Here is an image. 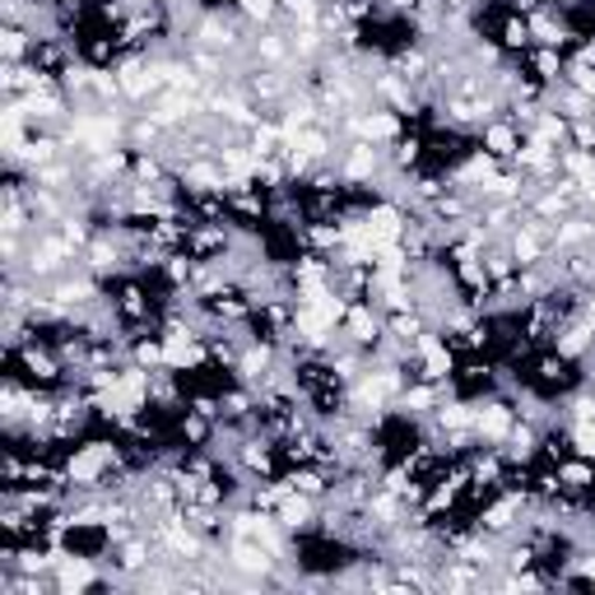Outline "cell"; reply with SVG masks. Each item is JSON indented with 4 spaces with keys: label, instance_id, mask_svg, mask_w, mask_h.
Returning a JSON list of instances; mask_svg holds the SVG:
<instances>
[{
    "label": "cell",
    "instance_id": "7a4b0ae2",
    "mask_svg": "<svg viewBox=\"0 0 595 595\" xmlns=\"http://www.w3.org/2000/svg\"><path fill=\"white\" fill-rule=\"evenodd\" d=\"M522 377L535 386V391H545L549 400H563V396H573L577 386L586 381V373H582V364H577V358L558 354L554 345H549V349H535Z\"/></svg>",
    "mask_w": 595,
    "mask_h": 595
},
{
    "label": "cell",
    "instance_id": "8fae6325",
    "mask_svg": "<svg viewBox=\"0 0 595 595\" xmlns=\"http://www.w3.org/2000/svg\"><path fill=\"white\" fill-rule=\"evenodd\" d=\"M284 484L294 488V494H307V498H317V503H326L330 498V488H335V475L326 470V465H289L284 470Z\"/></svg>",
    "mask_w": 595,
    "mask_h": 595
},
{
    "label": "cell",
    "instance_id": "d6986e66",
    "mask_svg": "<svg viewBox=\"0 0 595 595\" xmlns=\"http://www.w3.org/2000/svg\"><path fill=\"white\" fill-rule=\"evenodd\" d=\"M424 330H428V317L419 313V303L400 307V313H386V335H396V340H405V345H414Z\"/></svg>",
    "mask_w": 595,
    "mask_h": 595
},
{
    "label": "cell",
    "instance_id": "2e32d148",
    "mask_svg": "<svg viewBox=\"0 0 595 595\" xmlns=\"http://www.w3.org/2000/svg\"><path fill=\"white\" fill-rule=\"evenodd\" d=\"M539 433H545V428L516 419L512 433L503 437V456H507V460H539Z\"/></svg>",
    "mask_w": 595,
    "mask_h": 595
},
{
    "label": "cell",
    "instance_id": "52a82bcc",
    "mask_svg": "<svg viewBox=\"0 0 595 595\" xmlns=\"http://www.w3.org/2000/svg\"><path fill=\"white\" fill-rule=\"evenodd\" d=\"M526 23H530V42H535V47H558V51H573V47H577V33L567 29V19H563L554 6L526 14Z\"/></svg>",
    "mask_w": 595,
    "mask_h": 595
},
{
    "label": "cell",
    "instance_id": "5b68a950",
    "mask_svg": "<svg viewBox=\"0 0 595 595\" xmlns=\"http://www.w3.org/2000/svg\"><path fill=\"white\" fill-rule=\"evenodd\" d=\"M488 153H494L498 163H507L512 168V159L522 153V145H526V131L516 126L512 117H498V121H488V126H479V136H475Z\"/></svg>",
    "mask_w": 595,
    "mask_h": 595
},
{
    "label": "cell",
    "instance_id": "6da1fadb",
    "mask_svg": "<svg viewBox=\"0 0 595 595\" xmlns=\"http://www.w3.org/2000/svg\"><path fill=\"white\" fill-rule=\"evenodd\" d=\"M6 377L29 381V386H38V391H61V386L70 381V368H66V358L57 354V345H47L42 335H33L23 349L6 354Z\"/></svg>",
    "mask_w": 595,
    "mask_h": 595
},
{
    "label": "cell",
    "instance_id": "7c38bea8",
    "mask_svg": "<svg viewBox=\"0 0 595 595\" xmlns=\"http://www.w3.org/2000/svg\"><path fill=\"white\" fill-rule=\"evenodd\" d=\"M558 484H563V494H573V498H591L595 494V460L591 456H563L558 460Z\"/></svg>",
    "mask_w": 595,
    "mask_h": 595
},
{
    "label": "cell",
    "instance_id": "7402d4cb",
    "mask_svg": "<svg viewBox=\"0 0 595 595\" xmlns=\"http://www.w3.org/2000/svg\"><path fill=\"white\" fill-rule=\"evenodd\" d=\"M232 10H238L251 29H270V23H279V0H232Z\"/></svg>",
    "mask_w": 595,
    "mask_h": 595
},
{
    "label": "cell",
    "instance_id": "d4e9b609",
    "mask_svg": "<svg viewBox=\"0 0 595 595\" xmlns=\"http://www.w3.org/2000/svg\"><path fill=\"white\" fill-rule=\"evenodd\" d=\"M386 10H396V14H414V6H419V0H381Z\"/></svg>",
    "mask_w": 595,
    "mask_h": 595
},
{
    "label": "cell",
    "instance_id": "4fadbf2b",
    "mask_svg": "<svg viewBox=\"0 0 595 595\" xmlns=\"http://www.w3.org/2000/svg\"><path fill=\"white\" fill-rule=\"evenodd\" d=\"M330 289L345 303H358L373 294V266H335L330 270Z\"/></svg>",
    "mask_w": 595,
    "mask_h": 595
},
{
    "label": "cell",
    "instance_id": "9c48e42d",
    "mask_svg": "<svg viewBox=\"0 0 595 595\" xmlns=\"http://www.w3.org/2000/svg\"><path fill=\"white\" fill-rule=\"evenodd\" d=\"M275 516H279V526L289 530V535H307V530L321 526V503L307 498V494H289V498L275 507Z\"/></svg>",
    "mask_w": 595,
    "mask_h": 595
},
{
    "label": "cell",
    "instance_id": "30bf717a",
    "mask_svg": "<svg viewBox=\"0 0 595 595\" xmlns=\"http://www.w3.org/2000/svg\"><path fill=\"white\" fill-rule=\"evenodd\" d=\"M215 428H219V419H210V414H200V409H191V405L177 414V424H172L177 447H187V452L210 447V443H215Z\"/></svg>",
    "mask_w": 595,
    "mask_h": 595
},
{
    "label": "cell",
    "instance_id": "484cf974",
    "mask_svg": "<svg viewBox=\"0 0 595 595\" xmlns=\"http://www.w3.org/2000/svg\"><path fill=\"white\" fill-rule=\"evenodd\" d=\"M582 317H586V321H591V326H595V289H591V294H586V307H582Z\"/></svg>",
    "mask_w": 595,
    "mask_h": 595
},
{
    "label": "cell",
    "instance_id": "ac0fdd59",
    "mask_svg": "<svg viewBox=\"0 0 595 595\" xmlns=\"http://www.w3.org/2000/svg\"><path fill=\"white\" fill-rule=\"evenodd\" d=\"M38 33L23 23H0V61H29Z\"/></svg>",
    "mask_w": 595,
    "mask_h": 595
},
{
    "label": "cell",
    "instance_id": "5bb4252c",
    "mask_svg": "<svg viewBox=\"0 0 595 595\" xmlns=\"http://www.w3.org/2000/svg\"><path fill=\"white\" fill-rule=\"evenodd\" d=\"M177 177H182L187 191H224L228 187V172H224L219 159H191Z\"/></svg>",
    "mask_w": 595,
    "mask_h": 595
},
{
    "label": "cell",
    "instance_id": "ffe728a7",
    "mask_svg": "<svg viewBox=\"0 0 595 595\" xmlns=\"http://www.w3.org/2000/svg\"><path fill=\"white\" fill-rule=\"evenodd\" d=\"M131 364H140V368H149V373L168 368V364H163V335H159V330L136 335V340H131Z\"/></svg>",
    "mask_w": 595,
    "mask_h": 595
},
{
    "label": "cell",
    "instance_id": "8992f818",
    "mask_svg": "<svg viewBox=\"0 0 595 595\" xmlns=\"http://www.w3.org/2000/svg\"><path fill=\"white\" fill-rule=\"evenodd\" d=\"M516 61H522V70L545 89L567 85V51H558V47H530L526 57H516Z\"/></svg>",
    "mask_w": 595,
    "mask_h": 595
},
{
    "label": "cell",
    "instance_id": "cb8c5ba5",
    "mask_svg": "<svg viewBox=\"0 0 595 595\" xmlns=\"http://www.w3.org/2000/svg\"><path fill=\"white\" fill-rule=\"evenodd\" d=\"M567 85L582 89L595 102V66H573V61H567Z\"/></svg>",
    "mask_w": 595,
    "mask_h": 595
},
{
    "label": "cell",
    "instance_id": "3957f363",
    "mask_svg": "<svg viewBox=\"0 0 595 595\" xmlns=\"http://www.w3.org/2000/svg\"><path fill=\"white\" fill-rule=\"evenodd\" d=\"M340 330H345V340L349 345H358V349H377L381 345V335H386V313L373 303V298H358V303H349L345 307V321H340Z\"/></svg>",
    "mask_w": 595,
    "mask_h": 595
},
{
    "label": "cell",
    "instance_id": "9a60e30c",
    "mask_svg": "<svg viewBox=\"0 0 595 595\" xmlns=\"http://www.w3.org/2000/svg\"><path fill=\"white\" fill-rule=\"evenodd\" d=\"M494 42L507 51V57H526V51L535 47V42H530V23H526V14H516V10L507 6L503 23H498V33H494Z\"/></svg>",
    "mask_w": 595,
    "mask_h": 595
},
{
    "label": "cell",
    "instance_id": "603a6c76",
    "mask_svg": "<svg viewBox=\"0 0 595 595\" xmlns=\"http://www.w3.org/2000/svg\"><path fill=\"white\" fill-rule=\"evenodd\" d=\"M567 149H586V153H595V117H582V121L567 126Z\"/></svg>",
    "mask_w": 595,
    "mask_h": 595
},
{
    "label": "cell",
    "instance_id": "ba28073f",
    "mask_svg": "<svg viewBox=\"0 0 595 595\" xmlns=\"http://www.w3.org/2000/svg\"><path fill=\"white\" fill-rule=\"evenodd\" d=\"M228 242H232V224H191L182 251L191 256V261H219V256L228 251Z\"/></svg>",
    "mask_w": 595,
    "mask_h": 595
},
{
    "label": "cell",
    "instance_id": "44dd1931",
    "mask_svg": "<svg viewBox=\"0 0 595 595\" xmlns=\"http://www.w3.org/2000/svg\"><path fill=\"white\" fill-rule=\"evenodd\" d=\"M567 121L563 112H554V108H545V117L535 121V131H530V140H545V145H554V149H567Z\"/></svg>",
    "mask_w": 595,
    "mask_h": 595
},
{
    "label": "cell",
    "instance_id": "e0dca14e",
    "mask_svg": "<svg viewBox=\"0 0 595 595\" xmlns=\"http://www.w3.org/2000/svg\"><path fill=\"white\" fill-rule=\"evenodd\" d=\"M591 345H595V326H591L586 317L567 321V326L558 330V340H554V349H558V354H567V358H577V364H586Z\"/></svg>",
    "mask_w": 595,
    "mask_h": 595
},
{
    "label": "cell",
    "instance_id": "277c9868",
    "mask_svg": "<svg viewBox=\"0 0 595 595\" xmlns=\"http://www.w3.org/2000/svg\"><path fill=\"white\" fill-rule=\"evenodd\" d=\"M512 424H516V405L507 396H479L475 400V433H479V443L503 447V437L512 433Z\"/></svg>",
    "mask_w": 595,
    "mask_h": 595
}]
</instances>
